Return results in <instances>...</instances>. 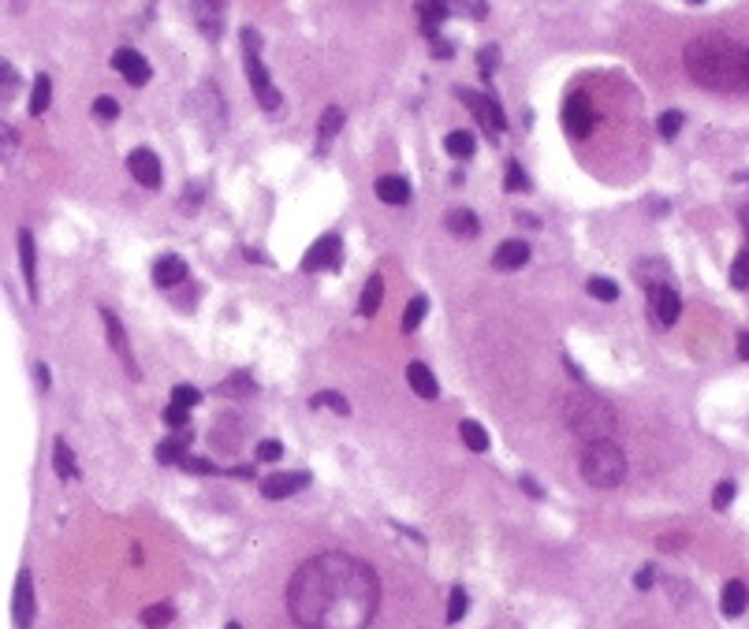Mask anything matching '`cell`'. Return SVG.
<instances>
[{
  "label": "cell",
  "mask_w": 749,
  "mask_h": 629,
  "mask_svg": "<svg viewBox=\"0 0 749 629\" xmlns=\"http://www.w3.org/2000/svg\"><path fill=\"white\" fill-rule=\"evenodd\" d=\"M564 417H567V429L586 439V444L589 439H612V432H615V410L605 403V398H597L589 391L567 395L564 398Z\"/></svg>",
  "instance_id": "3"
},
{
  "label": "cell",
  "mask_w": 749,
  "mask_h": 629,
  "mask_svg": "<svg viewBox=\"0 0 749 629\" xmlns=\"http://www.w3.org/2000/svg\"><path fill=\"white\" fill-rule=\"evenodd\" d=\"M581 477L600 492L622 485V477H627V458H622L615 439H589V444H581Z\"/></svg>",
  "instance_id": "4"
},
{
  "label": "cell",
  "mask_w": 749,
  "mask_h": 629,
  "mask_svg": "<svg viewBox=\"0 0 749 629\" xmlns=\"http://www.w3.org/2000/svg\"><path fill=\"white\" fill-rule=\"evenodd\" d=\"M738 354L749 362V331H742V335H738Z\"/></svg>",
  "instance_id": "56"
},
{
  "label": "cell",
  "mask_w": 749,
  "mask_h": 629,
  "mask_svg": "<svg viewBox=\"0 0 749 629\" xmlns=\"http://www.w3.org/2000/svg\"><path fill=\"white\" fill-rule=\"evenodd\" d=\"M164 425H169V429H186V425H191V410L169 406V410H164Z\"/></svg>",
  "instance_id": "49"
},
{
  "label": "cell",
  "mask_w": 749,
  "mask_h": 629,
  "mask_svg": "<svg viewBox=\"0 0 749 629\" xmlns=\"http://www.w3.org/2000/svg\"><path fill=\"white\" fill-rule=\"evenodd\" d=\"M504 186L514 194V191H530V179H526V172H523V164H507V179H504Z\"/></svg>",
  "instance_id": "43"
},
{
  "label": "cell",
  "mask_w": 749,
  "mask_h": 629,
  "mask_svg": "<svg viewBox=\"0 0 749 629\" xmlns=\"http://www.w3.org/2000/svg\"><path fill=\"white\" fill-rule=\"evenodd\" d=\"M186 458V439L183 436H176V439H160L157 444V462H164V466H179Z\"/></svg>",
  "instance_id": "30"
},
{
  "label": "cell",
  "mask_w": 749,
  "mask_h": 629,
  "mask_svg": "<svg viewBox=\"0 0 749 629\" xmlns=\"http://www.w3.org/2000/svg\"><path fill=\"white\" fill-rule=\"evenodd\" d=\"M224 398H246V395H254L258 391V384L250 380V372H235V376H227V380L217 388Z\"/></svg>",
  "instance_id": "29"
},
{
  "label": "cell",
  "mask_w": 749,
  "mask_h": 629,
  "mask_svg": "<svg viewBox=\"0 0 749 629\" xmlns=\"http://www.w3.org/2000/svg\"><path fill=\"white\" fill-rule=\"evenodd\" d=\"M496 68H499V45H485L482 53H477V71L489 78Z\"/></svg>",
  "instance_id": "42"
},
{
  "label": "cell",
  "mask_w": 749,
  "mask_h": 629,
  "mask_svg": "<svg viewBox=\"0 0 749 629\" xmlns=\"http://www.w3.org/2000/svg\"><path fill=\"white\" fill-rule=\"evenodd\" d=\"M309 485V473H273L261 480V495L265 499H287Z\"/></svg>",
  "instance_id": "15"
},
{
  "label": "cell",
  "mask_w": 749,
  "mask_h": 629,
  "mask_svg": "<svg viewBox=\"0 0 749 629\" xmlns=\"http://www.w3.org/2000/svg\"><path fill=\"white\" fill-rule=\"evenodd\" d=\"M340 257H343V246H340V235H321L314 246L306 249L302 257V268L306 272H321V268H340Z\"/></svg>",
  "instance_id": "10"
},
{
  "label": "cell",
  "mask_w": 749,
  "mask_h": 629,
  "mask_svg": "<svg viewBox=\"0 0 749 629\" xmlns=\"http://www.w3.org/2000/svg\"><path fill=\"white\" fill-rule=\"evenodd\" d=\"M243 64H246V78L250 86H254V97L265 112H280V90L273 86V78H268L265 64H261V34L258 30H243Z\"/></svg>",
  "instance_id": "5"
},
{
  "label": "cell",
  "mask_w": 749,
  "mask_h": 629,
  "mask_svg": "<svg viewBox=\"0 0 749 629\" xmlns=\"http://www.w3.org/2000/svg\"><path fill=\"white\" fill-rule=\"evenodd\" d=\"M49 101H53V78H49V75H37V78H34V94H30V116H41V112H45Z\"/></svg>",
  "instance_id": "31"
},
{
  "label": "cell",
  "mask_w": 749,
  "mask_h": 629,
  "mask_svg": "<svg viewBox=\"0 0 749 629\" xmlns=\"http://www.w3.org/2000/svg\"><path fill=\"white\" fill-rule=\"evenodd\" d=\"M377 198L384 205H407L410 201V183L399 176H381L377 179Z\"/></svg>",
  "instance_id": "23"
},
{
  "label": "cell",
  "mask_w": 749,
  "mask_h": 629,
  "mask_svg": "<svg viewBox=\"0 0 749 629\" xmlns=\"http://www.w3.org/2000/svg\"><path fill=\"white\" fill-rule=\"evenodd\" d=\"M37 388H41V391L49 388V369H45V365H37Z\"/></svg>",
  "instance_id": "57"
},
{
  "label": "cell",
  "mask_w": 749,
  "mask_h": 629,
  "mask_svg": "<svg viewBox=\"0 0 749 629\" xmlns=\"http://www.w3.org/2000/svg\"><path fill=\"white\" fill-rule=\"evenodd\" d=\"M224 629H243V625H239V622H227V625H224Z\"/></svg>",
  "instance_id": "61"
},
{
  "label": "cell",
  "mask_w": 749,
  "mask_h": 629,
  "mask_svg": "<svg viewBox=\"0 0 749 629\" xmlns=\"http://www.w3.org/2000/svg\"><path fill=\"white\" fill-rule=\"evenodd\" d=\"M444 150H448L455 160H470L477 145H473V135H470V131H451V135L444 138Z\"/></svg>",
  "instance_id": "28"
},
{
  "label": "cell",
  "mask_w": 749,
  "mask_h": 629,
  "mask_svg": "<svg viewBox=\"0 0 749 629\" xmlns=\"http://www.w3.org/2000/svg\"><path fill=\"white\" fill-rule=\"evenodd\" d=\"M432 49H436V56H440V60H448V56H451V41L432 37Z\"/></svg>",
  "instance_id": "54"
},
{
  "label": "cell",
  "mask_w": 749,
  "mask_h": 629,
  "mask_svg": "<svg viewBox=\"0 0 749 629\" xmlns=\"http://www.w3.org/2000/svg\"><path fill=\"white\" fill-rule=\"evenodd\" d=\"M731 283H735L738 290L749 287V249H742V254L735 257V265H731Z\"/></svg>",
  "instance_id": "41"
},
{
  "label": "cell",
  "mask_w": 749,
  "mask_h": 629,
  "mask_svg": "<svg viewBox=\"0 0 749 629\" xmlns=\"http://www.w3.org/2000/svg\"><path fill=\"white\" fill-rule=\"evenodd\" d=\"M745 607H749V589H745V581H727V584H723V596H720V611H723L727 618H738Z\"/></svg>",
  "instance_id": "21"
},
{
  "label": "cell",
  "mask_w": 749,
  "mask_h": 629,
  "mask_svg": "<svg viewBox=\"0 0 749 629\" xmlns=\"http://www.w3.org/2000/svg\"><path fill=\"white\" fill-rule=\"evenodd\" d=\"M418 15H422V34L432 41V37H440V23L451 15V8H448V0H418Z\"/></svg>",
  "instance_id": "18"
},
{
  "label": "cell",
  "mask_w": 749,
  "mask_h": 629,
  "mask_svg": "<svg viewBox=\"0 0 749 629\" xmlns=\"http://www.w3.org/2000/svg\"><path fill=\"white\" fill-rule=\"evenodd\" d=\"M280 454H284L280 439H261L258 444V462H280Z\"/></svg>",
  "instance_id": "48"
},
{
  "label": "cell",
  "mask_w": 749,
  "mask_h": 629,
  "mask_svg": "<svg viewBox=\"0 0 749 629\" xmlns=\"http://www.w3.org/2000/svg\"><path fill=\"white\" fill-rule=\"evenodd\" d=\"M634 276H638V283H645V290H649V287H660V283H671V268L660 257H645V261L634 265Z\"/></svg>",
  "instance_id": "20"
},
{
  "label": "cell",
  "mask_w": 749,
  "mask_h": 629,
  "mask_svg": "<svg viewBox=\"0 0 749 629\" xmlns=\"http://www.w3.org/2000/svg\"><path fill=\"white\" fill-rule=\"evenodd\" d=\"M202 403V391L191 388V384H176L172 388V406H183V410H194Z\"/></svg>",
  "instance_id": "39"
},
{
  "label": "cell",
  "mask_w": 749,
  "mask_h": 629,
  "mask_svg": "<svg viewBox=\"0 0 749 629\" xmlns=\"http://www.w3.org/2000/svg\"><path fill=\"white\" fill-rule=\"evenodd\" d=\"M425 313H429V298H410L407 309H403V331H418V324L425 321Z\"/></svg>",
  "instance_id": "35"
},
{
  "label": "cell",
  "mask_w": 749,
  "mask_h": 629,
  "mask_svg": "<svg viewBox=\"0 0 749 629\" xmlns=\"http://www.w3.org/2000/svg\"><path fill=\"white\" fill-rule=\"evenodd\" d=\"M444 227L451 235H459V239H473L477 232H482V224H477V216L470 213V208H448Z\"/></svg>",
  "instance_id": "24"
},
{
  "label": "cell",
  "mask_w": 749,
  "mask_h": 629,
  "mask_svg": "<svg viewBox=\"0 0 749 629\" xmlns=\"http://www.w3.org/2000/svg\"><path fill=\"white\" fill-rule=\"evenodd\" d=\"M690 4H704V0H690Z\"/></svg>",
  "instance_id": "62"
},
{
  "label": "cell",
  "mask_w": 749,
  "mask_h": 629,
  "mask_svg": "<svg viewBox=\"0 0 749 629\" xmlns=\"http://www.w3.org/2000/svg\"><path fill=\"white\" fill-rule=\"evenodd\" d=\"M656 131H660V138H675V135L682 131V112H679V109L663 112V116L656 119Z\"/></svg>",
  "instance_id": "40"
},
{
  "label": "cell",
  "mask_w": 749,
  "mask_h": 629,
  "mask_svg": "<svg viewBox=\"0 0 749 629\" xmlns=\"http://www.w3.org/2000/svg\"><path fill=\"white\" fill-rule=\"evenodd\" d=\"M459 101L466 109L477 116V123L489 131V135H504L507 131V119H504V109L489 97V94H477V90H459Z\"/></svg>",
  "instance_id": "6"
},
{
  "label": "cell",
  "mask_w": 749,
  "mask_h": 629,
  "mask_svg": "<svg viewBox=\"0 0 749 629\" xmlns=\"http://www.w3.org/2000/svg\"><path fill=\"white\" fill-rule=\"evenodd\" d=\"M172 618H176V607L172 603H153V607H145V611H142V625L145 629H164Z\"/></svg>",
  "instance_id": "33"
},
{
  "label": "cell",
  "mask_w": 749,
  "mask_h": 629,
  "mask_svg": "<svg viewBox=\"0 0 749 629\" xmlns=\"http://www.w3.org/2000/svg\"><path fill=\"white\" fill-rule=\"evenodd\" d=\"M101 324H105V335H109V347L116 350V358L123 362V369H128L135 380H138V365H135V354H131V339H128V331H123V324H119V317L112 309H101Z\"/></svg>",
  "instance_id": "9"
},
{
  "label": "cell",
  "mask_w": 749,
  "mask_h": 629,
  "mask_svg": "<svg viewBox=\"0 0 749 629\" xmlns=\"http://www.w3.org/2000/svg\"><path fill=\"white\" fill-rule=\"evenodd\" d=\"M15 150H19V138H15V131L8 127V123L0 119V160H8V157H15Z\"/></svg>",
  "instance_id": "46"
},
{
  "label": "cell",
  "mask_w": 749,
  "mask_h": 629,
  "mask_svg": "<svg viewBox=\"0 0 749 629\" xmlns=\"http://www.w3.org/2000/svg\"><path fill=\"white\" fill-rule=\"evenodd\" d=\"M53 466H56V477L60 480H71L78 470H75V454L68 447V439H56L53 444Z\"/></svg>",
  "instance_id": "26"
},
{
  "label": "cell",
  "mask_w": 749,
  "mask_h": 629,
  "mask_svg": "<svg viewBox=\"0 0 749 629\" xmlns=\"http://www.w3.org/2000/svg\"><path fill=\"white\" fill-rule=\"evenodd\" d=\"M742 56H745V49L735 45L731 37L701 34V37H694L690 45H686L682 64H686V75H690L697 86L727 94V90L742 86Z\"/></svg>",
  "instance_id": "2"
},
{
  "label": "cell",
  "mask_w": 749,
  "mask_h": 629,
  "mask_svg": "<svg viewBox=\"0 0 749 629\" xmlns=\"http://www.w3.org/2000/svg\"><path fill=\"white\" fill-rule=\"evenodd\" d=\"M112 68L123 75L131 82V86H145V82H150V64H145V56L142 53H135V49H116L112 53Z\"/></svg>",
  "instance_id": "14"
},
{
  "label": "cell",
  "mask_w": 749,
  "mask_h": 629,
  "mask_svg": "<svg viewBox=\"0 0 749 629\" xmlns=\"http://www.w3.org/2000/svg\"><path fill=\"white\" fill-rule=\"evenodd\" d=\"M153 280H157V287H179V283L186 280V261L176 257V254L157 257V265H153Z\"/></svg>",
  "instance_id": "19"
},
{
  "label": "cell",
  "mask_w": 749,
  "mask_h": 629,
  "mask_svg": "<svg viewBox=\"0 0 749 629\" xmlns=\"http://www.w3.org/2000/svg\"><path fill=\"white\" fill-rule=\"evenodd\" d=\"M407 380H410L414 395H422V398H436V395H440V384H436L432 369H429V365H422V362H410Z\"/></svg>",
  "instance_id": "22"
},
{
  "label": "cell",
  "mask_w": 749,
  "mask_h": 629,
  "mask_svg": "<svg viewBox=\"0 0 749 629\" xmlns=\"http://www.w3.org/2000/svg\"><path fill=\"white\" fill-rule=\"evenodd\" d=\"M459 436H463V444H466L470 451H477V454L489 451V432L477 425V421H470V417H466V421H459Z\"/></svg>",
  "instance_id": "32"
},
{
  "label": "cell",
  "mask_w": 749,
  "mask_h": 629,
  "mask_svg": "<svg viewBox=\"0 0 749 629\" xmlns=\"http://www.w3.org/2000/svg\"><path fill=\"white\" fill-rule=\"evenodd\" d=\"M343 131V109L340 104H328V109L321 112V127H317V145L321 150H328V142L336 138Z\"/></svg>",
  "instance_id": "25"
},
{
  "label": "cell",
  "mask_w": 749,
  "mask_h": 629,
  "mask_svg": "<svg viewBox=\"0 0 749 629\" xmlns=\"http://www.w3.org/2000/svg\"><path fill=\"white\" fill-rule=\"evenodd\" d=\"M119 116V104L112 101V97H97L94 101V119H101V123H112Z\"/></svg>",
  "instance_id": "47"
},
{
  "label": "cell",
  "mask_w": 749,
  "mask_h": 629,
  "mask_svg": "<svg viewBox=\"0 0 749 629\" xmlns=\"http://www.w3.org/2000/svg\"><path fill=\"white\" fill-rule=\"evenodd\" d=\"M653 577H656V570H653V566H641V570H638V577H634V584H638V589L645 592V589H653Z\"/></svg>",
  "instance_id": "52"
},
{
  "label": "cell",
  "mask_w": 749,
  "mask_h": 629,
  "mask_svg": "<svg viewBox=\"0 0 749 629\" xmlns=\"http://www.w3.org/2000/svg\"><path fill=\"white\" fill-rule=\"evenodd\" d=\"M202 205V183H194V186H186L183 191V208L191 213V208H198Z\"/></svg>",
  "instance_id": "51"
},
{
  "label": "cell",
  "mask_w": 749,
  "mask_h": 629,
  "mask_svg": "<svg viewBox=\"0 0 749 629\" xmlns=\"http://www.w3.org/2000/svg\"><path fill=\"white\" fill-rule=\"evenodd\" d=\"M682 543H686V536H660V548L663 551H679Z\"/></svg>",
  "instance_id": "53"
},
{
  "label": "cell",
  "mask_w": 749,
  "mask_h": 629,
  "mask_svg": "<svg viewBox=\"0 0 749 629\" xmlns=\"http://www.w3.org/2000/svg\"><path fill=\"white\" fill-rule=\"evenodd\" d=\"M735 502V480H720L716 492H712V507L716 511H727Z\"/></svg>",
  "instance_id": "45"
},
{
  "label": "cell",
  "mask_w": 749,
  "mask_h": 629,
  "mask_svg": "<svg viewBox=\"0 0 749 629\" xmlns=\"http://www.w3.org/2000/svg\"><path fill=\"white\" fill-rule=\"evenodd\" d=\"M586 287H589V295H593L597 302H615V298H619V283H615V280H605V276H593V280H589Z\"/></svg>",
  "instance_id": "37"
},
{
  "label": "cell",
  "mask_w": 749,
  "mask_h": 629,
  "mask_svg": "<svg viewBox=\"0 0 749 629\" xmlns=\"http://www.w3.org/2000/svg\"><path fill=\"white\" fill-rule=\"evenodd\" d=\"M649 313H653L656 328H671V324L679 321V313H682V298H679V290H675L671 283L649 287Z\"/></svg>",
  "instance_id": "7"
},
{
  "label": "cell",
  "mask_w": 749,
  "mask_h": 629,
  "mask_svg": "<svg viewBox=\"0 0 749 629\" xmlns=\"http://www.w3.org/2000/svg\"><path fill=\"white\" fill-rule=\"evenodd\" d=\"M191 15L210 41L224 34V0H191Z\"/></svg>",
  "instance_id": "12"
},
{
  "label": "cell",
  "mask_w": 749,
  "mask_h": 629,
  "mask_svg": "<svg viewBox=\"0 0 749 629\" xmlns=\"http://www.w3.org/2000/svg\"><path fill=\"white\" fill-rule=\"evenodd\" d=\"M523 488H526V492H530V495H533V499H540V488H537V485H533V480H530V477H523Z\"/></svg>",
  "instance_id": "59"
},
{
  "label": "cell",
  "mask_w": 749,
  "mask_h": 629,
  "mask_svg": "<svg viewBox=\"0 0 749 629\" xmlns=\"http://www.w3.org/2000/svg\"><path fill=\"white\" fill-rule=\"evenodd\" d=\"M514 220H518V224H526V227H537V216H530V213H518Z\"/></svg>",
  "instance_id": "60"
},
{
  "label": "cell",
  "mask_w": 749,
  "mask_h": 629,
  "mask_svg": "<svg viewBox=\"0 0 749 629\" xmlns=\"http://www.w3.org/2000/svg\"><path fill=\"white\" fill-rule=\"evenodd\" d=\"M466 607H470V596H466V589H459V584H455V589H451V596H448V622H451V625H455V622H463Z\"/></svg>",
  "instance_id": "38"
},
{
  "label": "cell",
  "mask_w": 749,
  "mask_h": 629,
  "mask_svg": "<svg viewBox=\"0 0 749 629\" xmlns=\"http://www.w3.org/2000/svg\"><path fill=\"white\" fill-rule=\"evenodd\" d=\"M381 295H384V280L381 276H369V283L362 287V302H358L362 317H373V313L381 309Z\"/></svg>",
  "instance_id": "27"
},
{
  "label": "cell",
  "mask_w": 749,
  "mask_h": 629,
  "mask_svg": "<svg viewBox=\"0 0 749 629\" xmlns=\"http://www.w3.org/2000/svg\"><path fill=\"white\" fill-rule=\"evenodd\" d=\"M309 406H314V410H321V406H325V410L340 413V417H347V413H350V403H347V398H343L340 391H317L314 398H309Z\"/></svg>",
  "instance_id": "34"
},
{
  "label": "cell",
  "mask_w": 749,
  "mask_h": 629,
  "mask_svg": "<svg viewBox=\"0 0 749 629\" xmlns=\"http://www.w3.org/2000/svg\"><path fill=\"white\" fill-rule=\"evenodd\" d=\"M227 473H232V477H239V480H250V477H254V470H250V466H232Z\"/></svg>",
  "instance_id": "55"
},
{
  "label": "cell",
  "mask_w": 749,
  "mask_h": 629,
  "mask_svg": "<svg viewBox=\"0 0 749 629\" xmlns=\"http://www.w3.org/2000/svg\"><path fill=\"white\" fill-rule=\"evenodd\" d=\"M377 603L381 581L373 566L343 551L314 555L287 584V611L299 629H366Z\"/></svg>",
  "instance_id": "1"
},
{
  "label": "cell",
  "mask_w": 749,
  "mask_h": 629,
  "mask_svg": "<svg viewBox=\"0 0 749 629\" xmlns=\"http://www.w3.org/2000/svg\"><path fill=\"white\" fill-rule=\"evenodd\" d=\"M593 123H597V112H593V104L586 94H571L567 104H564V127L571 138H586L593 131Z\"/></svg>",
  "instance_id": "8"
},
{
  "label": "cell",
  "mask_w": 749,
  "mask_h": 629,
  "mask_svg": "<svg viewBox=\"0 0 749 629\" xmlns=\"http://www.w3.org/2000/svg\"><path fill=\"white\" fill-rule=\"evenodd\" d=\"M12 618H15L19 629L34 625V577H30V570H19L15 592H12Z\"/></svg>",
  "instance_id": "11"
},
{
  "label": "cell",
  "mask_w": 749,
  "mask_h": 629,
  "mask_svg": "<svg viewBox=\"0 0 749 629\" xmlns=\"http://www.w3.org/2000/svg\"><path fill=\"white\" fill-rule=\"evenodd\" d=\"M128 167H131L135 183H142L145 191H157L160 179H164V172H160V157H157L153 150H135V153L128 157Z\"/></svg>",
  "instance_id": "13"
},
{
  "label": "cell",
  "mask_w": 749,
  "mask_h": 629,
  "mask_svg": "<svg viewBox=\"0 0 749 629\" xmlns=\"http://www.w3.org/2000/svg\"><path fill=\"white\" fill-rule=\"evenodd\" d=\"M526 261H530V242H523V239L499 242L496 254H492V265L499 272H518V268H526Z\"/></svg>",
  "instance_id": "16"
},
{
  "label": "cell",
  "mask_w": 749,
  "mask_h": 629,
  "mask_svg": "<svg viewBox=\"0 0 749 629\" xmlns=\"http://www.w3.org/2000/svg\"><path fill=\"white\" fill-rule=\"evenodd\" d=\"M19 86H23V78L12 68V60H0V97H15Z\"/></svg>",
  "instance_id": "36"
},
{
  "label": "cell",
  "mask_w": 749,
  "mask_h": 629,
  "mask_svg": "<svg viewBox=\"0 0 749 629\" xmlns=\"http://www.w3.org/2000/svg\"><path fill=\"white\" fill-rule=\"evenodd\" d=\"M448 8H459V12L470 15V19H485V15H489V0H451Z\"/></svg>",
  "instance_id": "44"
},
{
  "label": "cell",
  "mask_w": 749,
  "mask_h": 629,
  "mask_svg": "<svg viewBox=\"0 0 749 629\" xmlns=\"http://www.w3.org/2000/svg\"><path fill=\"white\" fill-rule=\"evenodd\" d=\"M179 466H183L186 473H198V477H205V473H217V466H213V462H205V458H191V454H186Z\"/></svg>",
  "instance_id": "50"
},
{
  "label": "cell",
  "mask_w": 749,
  "mask_h": 629,
  "mask_svg": "<svg viewBox=\"0 0 749 629\" xmlns=\"http://www.w3.org/2000/svg\"><path fill=\"white\" fill-rule=\"evenodd\" d=\"M19 265H23V280H27V295L30 302H37V254H34V235L19 232Z\"/></svg>",
  "instance_id": "17"
},
{
  "label": "cell",
  "mask_w": 749,
  "mask_h": 629,
  "mask_svg": "<svg viewBox=\"0 0 749 629\" xmlns=\"http://www.w3.org/2000/svg\"><path fill=\"white\" fill-rule=\"evenodd\" d=\"M742 86H749V49H745V56H742Z\"/></svg>",
  "instance_id": "58"
}]
</instances>
